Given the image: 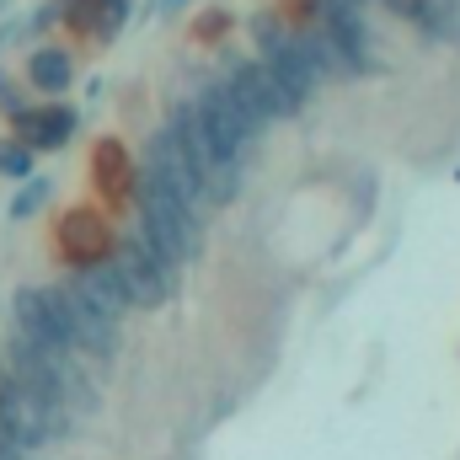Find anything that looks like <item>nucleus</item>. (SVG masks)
Here are the masks:
<instances>
[{
    "label": "nucleus",
    "instance_id": "nucleus-1",
    "mask_svg": "<svg viewBox=\"0 0 460 460\" xmlns=\"http://www.w3.org/2000/svg\"><path fill=\"white\" fill-rule=\"evenodd\" d=\"M139 235H145L172 268H182V262L199 257V246H204V220H199V209L182 204L172 188H161L155 177H145V182H139Z\"/></svg>",
    "mask_w": 460,
    "mask_h": 460
},
{
    "label": "nucleus",
    "instance_id": "nucleus-2",
    "mask_svg": "<svg viewBox=\"0 0 460 460\" xmlns=\"http://www.w3.org/2000/svg\"><path fill=\"white\" fill-rule=\"evenodd\" d=\"M108 268H113V279H118V289H123L128 305L155 311V305H166V300L177 295V268H172L139 230L123 235L113 252H108Z\"/></svg>",
    "mask_w": 460,
    "mask_h": 460
},
{
    "label": "nucleus",
    "instance_id": "nucleus-3",
    "mask_svg": "<svg viewBox=\"0 0 460 460\" xmlns=\"http://www.w3.org/2000/svg\"><path fill=\"white\" fill-rule=\"evenodd\" d=\"M252 38H257V54H262V70L284 86V97L295 102V108H305L311 97H316V86H322V75L311 70V59H305V49H300V32H289L273 11H262V16H252Z\"/></svg>",
    "mask_w": 460,
    "mask_h": 460
},
{
    "label": "nucleus",
    "instance_id": "nucleus-4",
    "mask_svg": "<svg viewBox=\"0 0 460 460\" xmlns=\"http://www.w3.org/2000/svg\"><path fill=\"white\" fill-rule=\"evenodd\" d=\"M166 134L182 145V155L193 161V172H199V182H204V193H209V204H226L235 199V188H241V166L226 161L215 145H209V134H204V123H199V108L193 102H177L172 118H166Z\"/></svg>",
    "mask_w": 460,
    "mask_h": 460
},
{
    "label": "nucleus",
    "instance_id": "nucleus-5",
    "mask_svg": "<svg viewBox=\"0 0 460 460\" xmlns=\"http://www.w3.org/2000/svg\"><path fill=\"white\" fill-rule=\"evenodd\" d=\"M193 108H199V123H204V134H209V145L235 161V166H246L252 161V145H257V123L241 113V102H235V92L226 86V75L220 81H209L199 97H193Z\"/></svg>",
    "mask_w": 460,
    "mask_h": 460
},
{
    "label": "nucleus",
    "instance_id": "nucleus-6",
    "mask_svg": "<svg viewBox=\"0 0 460 460\" xmlns=\"http://www.w3.org/2000/svg\"><path fill=\"white\" fill-rule=\"evenodd\" d=\"M0 423L11 429V439L22 450H43V445H54L70 429L65 412L54 402H43L38 391H27L22 380H0Z\"/></svg>",
    "mask_w": 460,
    "mask_h": 460
},
{
    "label": "nucleus",
    "instance_id": "nucleus-7",
    "mask_svg": "<svg viewBox=\"0 0 460 460\" xmlns=\"http://www.w3.org/2000/svg\"><path fill=\"white\" fill-rule=\"evenodd\" d=\"M11 332L38 343L43 353H75L65 338V316H59V289H43V284H22L11 295Z\"/></svg>",
    "mask_w": 460,
    "mask_h": 460
},
{
    "label": "nucleus",
    "instance_id": "nucleus-8",
    "mask_svg": "<svg viewBox=\"0 0 460 460\" xmlns=\"http://www.w3.org/2000/svg\"><path fill=\"white\" fill-rule=\"evenodd\" d=\"M226 86L235 92L241 113L252 118L257 128H268L273 118H295V113H300V108L284 97V86L262 70V59H230V65H226Z\"/></svg>",
    "mask_w": 460,
    "mask_h": 460
},
{
    "label": "nucleus",
    "instance_id": "nucleus-9",
    "mask_svg": "<svg viewBox=\"0 0 460 460\" xmlns=\"http://www.w3.org/2000/svg\"><path fill=\"white\" fill-rule=\"evenodd\" d=\"M59 316H65V338H70V348H81V353L97 358V364L118 358V348H123L118 322L113 316H102V311H92L81 295H70V284L59 289Z\"/></svg>",
    "mask_w": 460,
    "mask_h": 460
},
{
    "label": "nucleus",
    "instance_id": "nucleus-10",
    "mask_svg": "<svg viewBox=\"0 0 460 460\" xmlns=\"http://www.w3.org/2000/svg\"><path fill=\"white\" fill-rule=\"evenodd\" d=\"M145 177H155L161 188H172L182 204H193V209H204L209 204V193H204V182H199V172H193V161L182 155V145L166 134V128H155V139H150V150H145Z\"/></svg>",
    "mask_w": 460,
    "mask_h": 460
},
{
    "label": "nucleus",
    "instance_id": "nucleus-11",
    "mask_svg": "<svg viewBox=\"0 0 460 460\" xmlns=\"http://www.w3.org/2000/svg\"><path fill=\"white\" fill-rule=\"evenodd\" d=\"M322 27H327L332 49L343 54L348 75H353V70H380V59H375V38H369V27H364L358 5H338V0H322Z\"/></svg>",
    "mask_w": 460,
    "mask_h": 460
},
{
    "label": "nucleus",
    "instance_id": "nucleus-12",
    "mask_svg": "<svg viewBox=\"0 0 460 460\" xmlns=\"http://www.w3.org/2000/svg\"><path fill=\"white\" fill-rule=\"evenodd\" d=\"M113 252V226L97 215V209H70L59 220V257L70 268H92Z\"/></svg>",
    "mask_w": 460,
    "mask_h": 460
},
{
    "label": "nucleus",
    "instance_id": "nucleus-13",
    "mask_svg": "<svg viewBox=\"0 0 460 460\" xmlns=\"http://www.w3.org/2000/svg\"><path fill=\"white\" fill-rule=\"evenodd\" d=\"M16 139L27 150H65L70 134H75V108L70 102H49V108H16Z\"/></svg>",
    "mask_w": 460,
    "mask_h": 460
},
{
    "label": "nucleus",
    "instance_id": "nucleus-14",
    "mask_svg": "<svg viewBox=\"0 0 460 460\" xmlns=\"http://www.w3.org/2000/svg\"><path fill=\"white\" fill-rule=\"evenodd\" d=\"M70 295H81L92 311H102V316H113V322H123V311H134V305L123 300V289H118L108 257H102V262H92V268H81V273L70 279Z\"/></svg>",
    "mask_w": 460,
    "mask_h": 460
},
{
    "label": "nucleus",
    "instance_id": "nucleus-15",
    "mask_svg": "<svg viewBox=\"0 0 460 460\" xmlns=\"http://www.w3.org/2000/svg\"><path fill=\"white\" fill-rule=\"evenodd\" d=\"M92 182H97L108 199L128 193L134 172H128V150H123V139H97V150H92Z\"/></svg>",
    "mask_w": 460,
    "mask_h": 460
},
{
    "label": "nucleus",
    "instance_id": "nucleus-16",
    "mask_svg": "<svg viewBox=\"0 0 460 460\" xmlns=\"http://www.w3.org/2000/svg\"><path fill=\"white\" fill-rule=\"evenodd\" d=\"M27 81H32L43 97H65L70 81H75V59H70L65 49H38V54L27 59Z\"/></svg>",
    "mask_w": 460,
    "mask_h": 460
},
{
    "label": "nucleus",
    "instance_id": "nucleus-17",
    "mask_svg": "<svg viewBox=\"0 0 460 460\" xmlns=\"http://www.w3.org/2000/svg\"><path fill=\"white\" fill-rule=\"evenodd\" d=\"M407 16H412L429 38H439V43H460V0H412Z\"/></svg>",
    "mask_w": 460,
    "mask_h": 460
},
{
    "label": "nucleus",
    "instance_id": "nucleus-18",
    "mask_svg": "<svg viewBox=\"0 0 460 460\" xmlns=\"http://www.w3.org/2000/svg\"><path fill=\"white\" fill-rule=\"evenodd\" d=\"M49 188H54L49 177H27V188L11 199V220H27V215H38V209H43V199H49Z\"/></svg>",
    "mask_w": 460,
    "mask_h": 460
},
{
    "label": "nucleus",
    "instance_id": "nucleus-19",
    "mask_svg": "<svg viewBox=\"0 0 460 460\" xmlns=\"http://www.w3.org/2000/svg\"><path fill=\"white\" fill-rule=\"evenodd\" d=\"M0 177H32V150L22 139H5L0 145Z\"/></svg>",
    "mask_w": 460,
    "mask_h": 460
},
{
    "label": "nucleus",
    "instance_id": "nucleus-20",
    "mask_svg": "<svg viewBox=\"0 0 460 460\" xmlns=\"http://www.w3.org/2000/svg\"><path fill=\"white\" fill-rule=\"evenodd\" d=\"M226 27H230V11H220V5H215V11H204V22H199V38H204V43H215Z\"/></svg>",
    "mask_w": 460,
    "mask_h": 460
},
{
    "label": "nucleus",
    "instance_id": "nucleus-21",
    "mask_svg": "<svg viewBox=\"0 0 460 460\" xmlns=\"http://www.w3.org/2000/svg\"><path fill=\"white\" fill-rule=\"evenodd\" d=\"M22 456H27V450H22V445L11 439V429L0 423V460H22Z\"/></svg>",
    "mask_w": 460,
    "mask_h": 460
},
{
    "label": "nucleus",
    "instance_id": "nucleus-22",
    "mask_svg": "<svg viewBox=\"0 0 460 460\" xmlns=\"http://www.w3.org/2000/svg\"><path fill=\"white\" fill-rule=\"evenodd\" d=\"M0 108H5V113H16V108H22V97H16V86H11L5 75H0Z\"/></svg>",
    "mask_w": 460,
    "mask_h": 460
},
{
    "label": "nucleus",
    "instance_id": "nucleus-23",
    "mask_svg": "<svg viewBox=\"0 0 460 460\" xmlns=\"http://www.w3.org/2000/svg\"><path fill=\"white\" fill-rule=\"evenodd\" d=\"M188 0H161V16H172V11H182Z\"/></svg>",
    "mask_w": 460,
    "mask_h": 460
},
{
    "label": "nucleus",
    "instance_id": "nucleus-24",
    "mask_svg": "<svg viewBox=\"0 0 460 460\" xmlns=\"http://www.w3.org/2000/svg\"><path fill=\"white\" fill-rule=\"evenodd\" d=\"M385 5H391V11H402V16H407V5H412V0H385Z\"/></svg>",
    "mask_w": 460,
    "mask_h": 460
},
{
    "label": "nucleus",
    "instance_id": "nucleus-25",
    "mask_svg": "<svg viewBox=\"0 0 460 460\" xmlns=\"http://www.w3.org/2000/svg\"><path fill=\"white\" fill-rule=\"evenodd\" d=\"M338 5H364V0H338Z\"/></svg>",
    "mask_w": 460,
    "mask_h": 460
}]
</instances>
